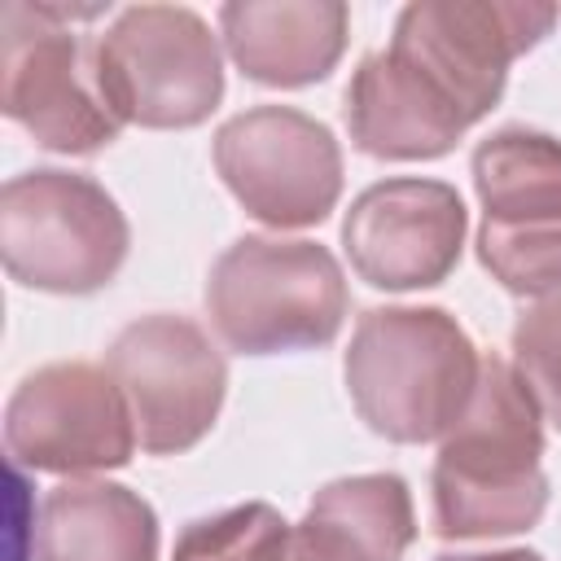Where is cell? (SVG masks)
Here are the masks:
<instances>
[{
    "mask_svg": "<svg viewBox=\"0 0 561 561\" xmlns=\"http://www.w3.org/2000/svg\"><path fill=\"white\" fill-rule=\"evenodd\" d=\"M430 491L438 539L522 535L543 517V416L508 359L482 355L473 399L438 443Z\"/></svg>",
    "mask_w": 561,
    "mask_h": 561,
    "instance_id": "6da1fadb",
    "label": "cell"
},
{
    "mask_svg": "<svg viewBox=\"0 0 561 561\" xmlns=\"http://www.w3.org/2000/svg\"><path fill=\"white\" fill-rule=\"evenodd\" d=\"M482 355L443 307H368L342 355L359 421L390 443H443L473 399Z\"/></svg>",
    "mask_w": 561,
    "mask_h": 561,
    "instance_id": "7a4b0ae2",
    "label": "cell"
},
{
    "mask_svg": "<svg viewBox=\"0 0 561 561\" xmlns=\"http://www.w3.org/2000/svg\"><path fill=\"white\" fill-rule=\"evenodd\" d=\"M351 294L329 245L302 237H237L206 276V316L237 355L329 346Z\"/></svg>",
    "mask_w": 561,
    "mask_h": 561,
    "instance_id": "3957f363",
    "label": "cell"
},
{
    "mask_svg": "<svg viewBox=\"0 0 561 561\" xmlns=\"http://www.w3.org/2000/svg\"><path fill=\"white\" fill-rule=\"evenodd\" d=\"M110 4H4L0 13V110L48 153L88 158L118 140L123 118L110 110L96 44L75 31Z\"/></svg>",
    "mask_w": 561,
    "mask_h": 561,
    "instance_id": "277c9868",
    "label": "cell"
},
{
    "mask_svg": "<svg viewBox=\"0 0 561 561\" xmlns=\"http://www.w3.org/2000/svg\"><path fill=\"white\" fill-rule=\"evenodd\" d=\"M127 245V215L92 175L39 167L0 188V259L26 289L92 294L118 276Z\"/></svg>",
    "mask_w": 561,
    "mask_h": 561,
    "instance_id": "5b68a950",
    "label": "cell"
},
{
    "mask_svg": "<svg viewBox=\"0 0 561 561\" xmlns=\"http://www.w3.org/2000/svg\"><path fill=\"white\" fill-rule=\"evenodd\" d=\"M110 110L149 131L206 123L224 101V53L206 18L184 4H131L96 39Z\"/></svg>",
    "mask_w": 561,
    "mask_h": 561,
    "instance_id": "8992f818",
    "label": "cell"
},
{
    "mask_svg": "<svg viewBox=\"0 0 561 561\" xmlns=\"http://www.w3.org/2000/svg\"><path fill=\"white\" fill-rule=\"evenodd\" d=\"M105 368L131 408L136 443L149 456H180L219 421L228 364L210 333L188 316L153 311L131 320L110 342Z\"/></svg>",
    "mask_w": 561,
    "mask_h": 561,
    "instance_id": "52a82bcc",
    "label": "cell"
},
{
    "mask_svg": "<svg viewBox=\"0 0 561 561\" xmlns=\"http://www.w3.org/2000/svg\"><path fill=\"white\" fill-rule=\"evenodd\" d=\"M557 18V4L526 0H416L399 9L390 53L412 61L473 127L500 105L508 66L530 53Z\"/></svg>",
    "mask_w": 561,
    "mask_h": 561,
    "instance_id": "ba28073f",
    "label": "cell"
},
{
    "mask_svg": "<svg viewBox=\"0 0 561 561\" xmlns=\"http://www.w3.org/2000/svg\"><path fill=\"white\" fill-rule=\"evenodd\" d=\"M210 153L241 210L267 228H316L342 197L337 136L294 105L232 114L215 131Z\"/></svg>",
    "mask_w": 561,
    "mask_h": 561,
    "instance_id": "9c48e42d",
    "label": "cell"
},
{
    "mask_svg": "<svg viewBox=\"0 0 561 561\" xmlns=\"http://www.w3.org/2000/svg\"><path fill=\"white\" fill-rule=\"evenodd\" d=\"M4 447L35 473H105L136 451L131 408L105 364L57 359L18 381L4 403Z\"/></svg>",
    "mask_w": 561,
    "mask_h": 561,
    "instance_id": "30bf717a",
    "label": "cell"
},
{
    "mask_svg": "<svg viewBox=\"0 0 561 561\" xmlns=\"http://www.w3.org/2000/svg\"><path fill=\"white\" fill-rule=\"evenodd\" d=\"M465 232L469 210L447 180L390 175L351 202L342 219V250L364 285L408 294L434 289L456 272Z\"/></svg>",
    "mask_w": 561,
    "mask_h": 561,
    "instance_id": "8fae6325",
    "label": "cell"
},
{
    "mask_svg": "<svg viewBox=\"0 0 561 561\" xmlns=\"http://www.w3.org/2000/svg\"><path fill=\"white\" fill-rule=\"evenodd\" d=\"M351 145L381 162H434L456 149L469 118L399 53H368L346 83Z\"/></svg>",
    "mask_w": 561,
    "mask_h": 561,
    "instance_id": "7c38bea8",
    "label": "cell"
},
{
    "mask_svg": "<svg viewBox=\"0 0 561 561\" xmlns=\"http://www.w3.org/2000/svg\"><path fill=\"white\" fill-rule=\"evenodd\" d=\"M351 9L342 0H228L219 39L232 66L263 88H311L346 53Z\"/></svg>",
    "mask_w": 561,
    "mask_h": 561,
    "instance_id": "4fadbf2b",
    "label": "cell"
},
{
    "mask_svg": "<svg viewBox=\"0 0 561 561\" xmlns=\"http://www.w3.org/2000/svg\"><path fill=\"white\" fill-rule=\"evenodd\" d=\"M39 561H158V513L105 478H70L39 504Z\"/></svg>",
    "mask_w": 561,
    "mask_h": 561,
    "instance_id": "5bb4252c",
    "label": "cell"
},
{
    "mask_svg": "<svg viewBox=\"0 0 561 561\" xmlns=\"http://www.w3.org/2000/svg\"><path fill=\"white\" fill-rule=\"evenodd\" d=\"M473 193L486 224H522L561 215V140L535 127H500L478 140Z\"/></svg>",
    "mask_w": 561,
    "mask_h": 561,
    "instance_id": "9a60e30c",
    "label": "cell"
},
{
    "mask_svg": "<svg viewBox=\"0 0 561 561\" xmlns=\"http://www.w3.org/2000/svg\"><path fill=\"white\" fill-rule=\"evenodd\" d=\"M311 517H324L342 526L351 539H359L377 561H399L416 539V508L412 491L399 473H355L333 478L316 491L307 504Z\"/></svg>",
    "mask_w": 561,
    "mask_h": 561,
    "instance_id": "2e32d148",
    "label": "cell"
},
{
    "mask_svg": "<svg viewBox=\"0 0 561 561\" xmlns=\"http://www.w3.org/2000/svg\"><path fill=\"white\" fill-rule=\"evenodd\" d=\"M478 263L517 298L561 294V215L522 224H478Z\"/></svg>",
    "mask_w": 561,
    "mask_h": 561,
    "instance_id": "e0dca14e",
    "label": "cell"
},
{
    "mask_svg": "<svg viewBox=\"0 0 561 561\" xmlns=\"http://www.w3.org/2000/svg\"><path fill=\"white\" fill-rule=\"evenodd\" d=\"M289 530L294 526L272 504H237L188 522L171 548V561H280Z\"/></svg>",
    "mask_w": 561,
    "mask_h": 561,
    "instance_id": "ac0fdd59",
    "label": "cell"
},
{
    "mask_svg": "<svg viewBox=\"0 0 561 561\" xmlns=\"http://www.w3.org/2000/svg\"><path fill=\"white\" fill-rule=\"evenodd\" d=\"M513 373L539 416L561 434V294L535 302L513 324Z\"/></svg>",
    "mask_w": 561,
    "mask_h": 561,
    "instance_id": "d6986e66",
    "label": "cell"
},
{
    "mask_svg": "<svg viewBox=\"0 0 561 561\" xmlns=\"http://www.w3.org/2000/svg\"><path fill=\"white\" fill-rule=\"evenodd\" d=\"M280 561H377V557L359 539H351L342 526L307 513L289 530V543H285V557Z\"/></svg>",
    "mask_w": 561,
    "mask_h": 561,
    "instance_id": "ffe728a7",
    "label": "cell"
},
{
    "mask_svg": "<svg viewBox=\"0 0 561 561\" xmlns=\"http://www.w3.org/2000/svg\"><path fill=\"white\" fill-rule=\"evenodd\" d=\"M434 561H543L535 548H504V552H443Z\"/></svg>",
    "mask_w": 561,
    "mask_h": 561,
    "instance_id": "44dd1931",
    "label": "cell"
}]
</instances>
